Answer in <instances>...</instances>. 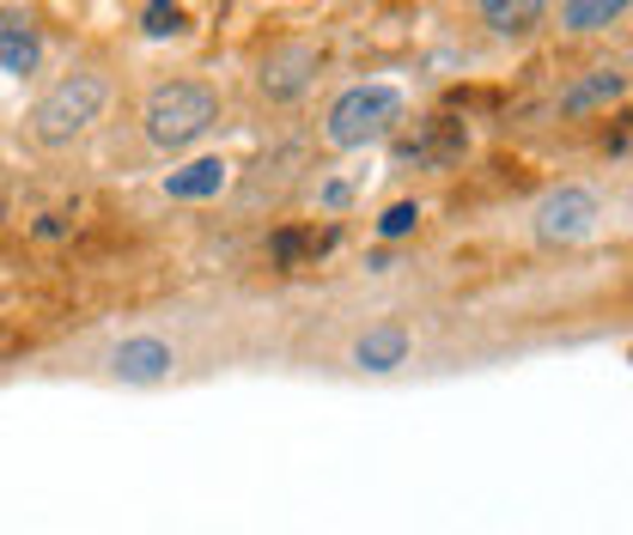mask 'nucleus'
<instances>
[{"label":"nucleus","mask_w":633,"mask_h":535,"mask_svg":"<svg viewBox=\"0 0 633 535\" xmlns=\"http://www.w3.org/2000/svg\"><path fill=\"white\" fill-rule=\"evenodd\" d=\"M104 366H110V378H122V383H165L177 371V347L165 335H129L110 347Z\"/></svg>","instance_id":"6"},{"label":"nucleus","mask_w":633,"mask_h":535,"mask_svg":"<svg viewBox=\"0 0 633 535\" xmlns=\"http://www.w3.org/2000/svg\"><path fill=\"white\" fill-rule=\"evenodd\" d=\"M597 225H603V201L585 183L548 189V196L536 201V213H530V232H536L542 244H585V237H597Z\"/></svg>","instance_id":"4"},{"label":"nucleus","mask_w":633,"mask_h":535,"mask_svg":"<svg viewBox=\"0 0 633 535\" xmlns=\"http://www.w3.org/2000/svg\"><path fill=\"white\" fill-rule=\"evenodd\" d=\"M104 104H110V79L92 74V67H79V74L55 79L49 92L31 104V134H37L43 146H67L104 116Z\"/></svg>","instance_id":"2"},{"label":"nucleus","mask_w":633,"mask_h":535,"mask_svg":"<svg viewBox=\"0 0 633 535\" xmlns=\"http://www.w3.org/2000/svg\"><path fill=\"white\" fill-rule=\"evenodd\" d=\"M396 122H402V86L371 79V86H347V92L330 104L323 141H330L335 153H359V146H378Z\"/></svg>","instance_id":"3"},{"label":"nucleus","mask_w":633,"mask_h":535,"mask_svg":"<svg viewBox=\"0 0 633 535\" xmlns=\"http://www.w3.org/2000/svg\"><path fill=\"white\" fill-rule=\"evenodd\" d=\"M37 62H43L37 25H31L25 13H0V74L25 79V74H37Z\"/></svg>","instance_id":"9"},{"label":"nucleus","mask_w":633,"mask_h":535,"mask_svg":"<svg viewBox=\"0 0 633 535\" xmlns=\"http://www.w3.org/2000/svg\"><path fill=\"white\" fill-rule=\"evenodd\" d=\"M213 122H220V92H213L208 79H165V86L146 92V110H141V129L158 153L196 146Z\"/></svg>","instance_id":"1"},{"label":"nucleus","mask_w":633,"mask_h":535,"mask_svg":"<svg viewBox=\"0 0 633 535\" xmlns=\"http://www.w3.org/2000/svg\"><path fill=\"white\" fill-rule=\"evenodd\" d=\"M414 353V328L402 323V316H378V323H366L354 335V347H347V366L354 371H371V378H390V371L409 366Z\"/></svg>","instance_id":"5"},{"label":"nucleus","mask_w":633,"mask_h":535,"mask_svg":"<svg viewBox=\"0 0 633 535\" xmlns=\"http://www.w3.org/2000/svg\"><path fill=\"white\" fill-rule=\"evenodd\" d=\"M621 92H628V74H621V67H591V74L560 98V110L585 116V110H597V104H621Z\"/></svg>","instance_id":"11"},{"label":"nucleus","mask_w":633,"mask_h":535,"mask_svg":"<svg viewBox=\"0 0 633 535\" xmlns=\"http://www.w3.org/2000/svg\"><path fill=\"white\" fill-rule=\"evenodd\" d=\"M299 165H304V146H299V141L263 153V158L251 165V177H244V189H237V208L256 213V208H268V201H280V189L292 183V170H299Z\"/></svg>","instance_id":"8"},{"label":"nucleus","mask_w":633,"mask_h":535,"mask_svg":"<svg viewBox=\"0 0 633 535\" xmlns=\"http://www.w3.org/2000/svg\"><path fill=\"white\" fill-rule=\"evenodd\" d=\"M184 25H189V13H184V7H165V0L141 7V31H146V37H177Z\"/></svg>","instance_id":"14"},{"label":"nucleus","mask_w":633,"mask_h":535,"mask_svg":"<svg viewBox=\"0 0 633 535\" xmlns=\"http://www.w3.org/2000/svg\"><path fill=\"white\" fill-rule=\"evenodd\" d=\"M621 19H628V0H567V7H560V25L567 31H609V25H621Z\"/></svg>","instance_id":"13"},{"label":"nucleus","mask_w":633,"mask_h":535,"mask_svg":"<svg viewBox=\"0 0 633 535\" xmlns=\"http://www.w3.org/2000/svg\"><path fill=\"white\" fill-rule=\"evenodd\" d=\"M542 0H518V7H506V0H488L481 7V19H488V31H500V37H530V31L542 25Z\"/></svg>","instance_id":"12"},{"label":"nucleus","mask_w":633,"mask_h":535,"mask_svg":"<svg viewBox=\"0 0 633 535\" xmlns=\"http://www.w3.org/2000/svg\"><path fill=\"white\" fill-rule=\"evenodd\" d=\"M316 201H323V208H347V201H354V183H347V177H335V183H323V189H316Z\"/></svg>","instance_id":"16"},{"label":"nucleus","mask_w":633,"mask_h":535,"mask_svg":"<svg viewBox=\"0 0 633 535\" xmlns=\"http://www.w3.org/2000/svg\"><path fill=\"white\" fill-rule=\"evenodd\" d=\"M311 79H316V49H311V43H280V49L263 55V74H256V86H263L275 104H292V98H299Z\"/></svg>","instance_id":"7"},{"label":"nucleus","mask_w":633,"mask_h":535,"mask_svg":"<svg viewBox=\"0 0 633 535\" xmlns=\"http://www.w3.org/2000/svg\"><path fill=\"white\" fill-rule=\"evenodd\" d=\"M414 225H421V201H396V208H384L378 237H409Z\"/></svg>","instance_id":"15"},{"label":"nucleus","mask_w":633,"mask_h":535,"mask_svg":"<svg viewBox=\"0 0 633 535\" xmlns=\"http://www.w3.org/2000/svg\"><path fill=\"white\" fill-rule=\"evenodd\" d=\"M225 183H232V165H225V158H196V165L165 177V196L171 201H213V196H225Z\"/></svg>","instance_id":"10"}]
</instances>
